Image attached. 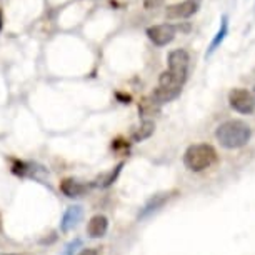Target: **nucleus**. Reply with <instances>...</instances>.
<instances>
[{
    "label": "nucleus",
    "instance_id": "nucleus-1",
    "mask_svg": "<svg viewBox=\"0 0 255 255\" xmlns=\"http://www.w3.org/2000/svg\"><path fill=\"white\" fill-rule=\"evenodd\" d=\"M215 138L224 148H240L245 147L252 138V128L244 120H227L220 124L215 130Z\"/></svg>",
    "mask_w": 255,
    "mask_h": 255
},
{
    "label": "nucleus",
    "instance_id": "nucleus-2",
    "mask_svg": "<svg viewBox=\"0 0 255 255\" xmlns=\"http://www.w3.org/2000/svg\"><path fill=\"white\" fill-rule=\"evenodd\" d=\"M217 150L209 143H194L184 153V163L190 172H204L217 162Z\"/></svg>",
    "mask_w": 255,
    "mask_h": 255
},
{
    "label": "nucleus",
    "instance_id": "nucleus-3",
    "mask_svg": "<svg viewBox=\"0 0 255 255\" xmlns=\"http://www.w3.org/2000/svg\"><path fill=\"white\" fill-rule=\"evenodd\" d=\"M189 65H190L189 52L184 49L172 50L168 54V70H165V74L170 77L172 82H175L177 85L184 87V84L189 79Z\"/></svg>",
    "mask_w": 255,
    "mask_h": 255
},
{
    "label": "nucleus",
    "instance_id": "nucleus-4",
    "mask_svg": "<svg viewBox=\"0 0 255 255\" xmlns=\"http://www.w3.org/2000/svg\"><path fill=\"white\" fill-rule=\"evenodd\" d=\"M229 104L235 112L250 115L255 112V97L245 89H232L229 92Z\"/></svg>",
    "mask_w": 255,
    "mask_h": 255
},
{
    "label": "nucleus",
    "instance_id": "nucleus-5",
    "mask_svg": "<svg viewBox=\"0 0 255 255\" xmlns=\"http://www.w3.org/2000/svg\"><path fill=\"white\" fill-rule=\"evenodd\" d=\"M177 25L172 23H160V25H152L147 28V37L157 47H165L170 44L177 35Z\"/></svg>",
    "mask_w": 255,
    "mask_h": 255
},
{
    "label": "nucleus",
    "instance_id": "nucleus-6",
    "mask_svg": "<svg viewBox=\"0 0 255 255\" xmlns=\"http://www.w3.org/2000/svg\"><path fill=\"white\" fill-rule=\"evenodd\" d=\"M200 8V0H184L180 3H174L168 5L165 10L167 18L170 20H182V18H190L195 15Z\"/></svg>",
    "mask_w": 255,
    "mask_h": 255
},
{
    "label": "nucleus",
    "instance_id": "nucleus-7",
    "mask_svg": "<svg viewBox=\"0 0 255 255\" xmlns=\"http://www.w3.org/2000/svg\"><path fill=\"white\" fill-rule=\"evenodd\" d=\"M89 190H90V185L84 184V182L74 180V179H64L60 182V192L69 197V199H79V197H84Z\"/></svg>",
    "mask_w": 255,
    "mask_h": 255
},
{
    "label": "nucleus",
    "instance_id": "nucleus-8",
    "mask_svg": "<svg viewBox=\"0 0 255 255\" xmlns=\"http://www.w3.org/2000/svg\"><path fill=\"white\" fill-rule=\"evenodd\" d=\"M174 194H177V192H163V194H155L145 205H143V209L140 210V214H138V219H145L150 214H153V212L162 209V207L165 205L172 197H174Z\"/></svg>",
    "mask_w": 255,
    "mask_h": 255
},
{
    "label": "nucleus",
    "instance_id": "nucleus-9",
    "mask_svg": "<svg viewBox=\"0 0 255 255\" xmlns=\"http://www.w3.org/2000/svg\"><path fill=\"white\" fill-rule=\"evenodd\" d=\"M84 217V210H82L80 205H74V207H69V209L65 210L64 217H62V222H60V227L64 232H69L74 227L79 225V222Z\"/></svg>",
    "mask_w": 255,
    "mask_h": 255
},
{
    "label": "nucleus",
    "instance_id": "nucleus-10",
    "mask_svg": "<svg viewBox=\"0 0 255 255\" xmlns=\"http://www.w3.org/2000/svg\"><path fill=\"white\" fill-rule=\"evenodd\" d=\"M109 230V220L105 215H95L89 220L87 224V234L92 239H100L107 234Z\"/></svg>",
    "mask_w": 255,
    "mask_h": 255
},
{
    "label": "nucleus",
    "instance_id": "nucleus-11",
    "mask_svg": "<svg viewBox=\"0 0 255 255\" xmlns=\"http://www.w3.org/2000/svg\"><path fill=\"white\" fill-rule=\"evenodd\" d=\"M227 35H229V17L222 15V18H220L219 30H217V33H215V37L212 38V42L209 45V50H207V57H210L220 45H222V42L225 40V37H227Z\"/></svg>",
    "mask_w": 255,
    "mask_h": 255
},
{
    "label": "nucleus",
    "instance_id": "nucleus-12",
    "mask_svg": "<svg viewBox=\"0 0 255 255\" xmlns=\"http://www.w3.org/2000/svg\"><path fill=\"white\" fill-rule=\"evenodd\" d=\"M153 130H155V124L152 122V120H143V122L140 124V127L137 128L135 132H133V142H142L145 140V138H148L153 133Z\"/></svg>",
    "mask_w": 255,
    "mask_h": 255
},
{
    "label": "nucleus",
    "instance_id": "nucleus-13",
    "mask_svg": "<svg viewBox=\"0 0 255 255\" xmlns=\"http://www.w3.org/2000/svg\"><path fill=\"white\" fill-rule=\"evenodd\" d=\"M122 165L124 163H119L117 167H115V170H110L107 175L104 177V180H102V187H109V185H112L114 182H115V179H117V175H119V172H120V168H122Z\"/></svg>",
    "mask_w": 255,
    "mask_h": 255
},
{
    "label": "nucleus",
    "instance_id": "nucleus-14",
    "mask_svg": "<svg viewBox=\"0 0 255 255\" xmlns=\"http://www.w3.org/2000/svg\"><path fill=\"white\" fill-rule=\"evenodd\" d=\"M80 245H82V240H79V239L74 240V242H70V244L64 249V252H62V255H74V252L80 247Z\"/></svg>",
    "mask_w": 255,
    "mask_h": 255
},
{
    "label": "nucleus",
    "instance_id": "nucleus-15",
    "mask_svg": "<svg viewBox=\"0 0 255 255\" xmlns=\"http://www.w3.org/2000/svg\"><path fill=\"white\" fill-rule=\"evenodd\" d=\"M163 3V0H143V7L145 8H157V7H160Z\"/></svg>",
    "mask_w": 255,
    "mask_h": 255
},
{
    "label": "nucleus",
    "instance_id": "nucleus-16",
    "mask_svg": "<svg viewBox=\"0 0 255 255\" xmlns=\"http://www.w3.org/2000/svg\"><path fill=\"white\" fill-rule=\"evenodd\" d=\"M79 255H99V252L95 249H84Z\"/></svg>",
    "mask_w": 255,
    "mask_h": 255
},
{
    "label": "nucleus",
    "instance_id": "nucleus-17",
    "mask_svg": "<svg viewBox=\"0 0 255 255\" xmlns=\"http://www.w3.org/2000/svg\"><path fill=\"white\" fill-rule=\"evenodd\" d=\"M0 28H2V12H0Z\"/></svg>",
    "mask_w": 255,
    "mask_h": 255
},
{
    "label": "nucleus",
    "instance_id": "nucleus-18",
    "mask_svg": "<svg viewBox=\"0 0 255 255\" xmlns=\"http://www.w3.org/2000/svg\"><path fill=\"white\" fill-rule=\"evenodd\" d=\"M3 255H20V254H3Z\"/></svg>",
    "mask_w": 255,
    "mask_h": 255
},
{
    "label": "nucleus",
    "instance_id": "nucleus-19",
    "mask_svg": "<svg viewBox=\"0 0 255 255\" xmlns=\"http://www.w3.org/2000/svg\"><path fill=\"white\" fill-rule=\"evenodd\" d=\"M254 94H255V87H254Z\"/></svg>",
    "mask_w": 255,
    "mask_h": 255
}]
</instances>
